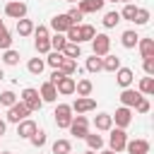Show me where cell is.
<instances>
[{
    "label": "cell",
    "instance_id": "1",
    "mask_svg": "<svg viewBox=\"0 0 154 154\" xmlns=\"http://www.w3.org/2000/svg\"><path fill=\"white\" fill-rule=\"evenodd\" d=\"M19 101L34 113V111H41V106H43V99H41V94H38V89H34V87H26L24 91H22V96H19Z\"/></svg>",
    "mask_w": 154,
    "mask_h": 154
},
{
    "label": "cell",
    "instance_id": "2",
    "mask_svg": "<svg viewBox=\"0 0 154 154\" xmlns=\"http://www.w3.org/2000/svg\"><path fill=\"white\" fill-rule=\"evenodd\" d=\"M55 125L58 128H70V123H72V108H70V103H58V108H55Z\"/></svg>",
    "mask_w": 154,
    "mask_h": 154
},
{
    "label": "cell",
    "instance_id": "3",
    "mask_svg": "<svg viewBox=\"0 0 154 154\" xmlns=\"http://www.w3.org/2000/svg\"><path fill=\"white\" fill-rule=\"evenodd\" d=\"M108 48H111V38H108L106 34H94V38H91V51H94V55L103 58V55H108Z\"/></svg>",
    "mask_w": 154,
    "mask_h": 154
},
{
    "label": "cell",
    "instance_id": "4",
    "mask_svg": "<svg viewBox=\"0 0 154 154\" xmlns=\"http://www.w3.org/2000/svg\"><path fill=\"white\" fill-rule=\"evenodd\" d=\"M75 137H82L84 140V135L89 132V120L82 116V113H77V116H72V123H70V128H67Z\"/></svg>",
    "mask_w": 154,
    "mask_h": 154
},
{
    "label": "cell",
    "instance_id": "5",
    "mask_svg": "<svg viewBox=\"0 0 154 154\" xmlns=\"http://www.w3.org/2000/svg\"><path fill=\"white\" fill-rule=\"evenodd\" d=\"M125 142H128V135H125V130L123 128H111V137H108V144H111V149L113 152H123L125 149Z\"/></svg>",
    "mask_w": 154,
    "mask_h": 154
},
{
    "label": "cell",
    "instance_id": "6",
    "mask_svg": "<svg viewBox=\"0 0 154 154\" xmlns=\"http://www.w3.org/2000/svg\"><path fill=\"white\" fill-rule=\"evenodd\" d=\"M5 14H7L10 19H22V17H26V2H22V0L7 2V5H5Z\"/></svg>",
    "mask_w": 154,
    "mask_h": 154
},
{
    "label": "cell",
    "instance_id": "7",
    "mask_svg": "<svg viewBox=\"0 0 154 154\" xmlns=\"http://www.w3.org/2000/svg\"><path fill=\"white\" fill-rule=\"evenodd\" d=\"M29 113H31V111H29L22 101H17V103H12V106L7 108V120H10V123H19V120H24Z\"/></svg>",
    "mask_w": 154,
    "mask_h": 154
},
{
    "label": "cell",
    "instance_id": "8",
    "mask_svg": "<svg viewBox=\"0 0 154 154\" xmlns=\"http://www.w3.org/2000/svg\"><path fill=\"white\" fill-rule=\"evenodd\" d=\"M113 118V123H116V128H128L130 123H132V111L128 108V106H120V108H116V116H111Z\"/></svg>",
    "mask_w": 154,
    "mask_h": 154
},
{
    "label": "cell",
    "instance_id": "9",
    "mask_svg": "<svg viewBox=\"0 0 154 154\" xmlns=\"http://www.w3.org/2000/svg\"><path fill=\"white\" fill-rule=\"evenodd\" d=\"M75 113H89V111H94L96 108V101L94 99H89V96H77L75 99V103L70 106Z\"/></svg>",
    "mask_w": 154,
    "mask_h": 154
},
{
    "label": "cell",
    "instance_id": "10",
    "mask_svg": "<svg viewBox=\"0 0 154 154\" xmlns=\"http://www.w3.org/2000/svg\"><path fill=\"white\" fill-rule=\"evenodd\" d=\"M70 26H72V22H70L67 14H55V17L51 19V29H53L55 34H65Z\"/></svg>",
    "mask_w": 154,
    "mask_h": 154
},
{
    "label": "cell",
    "instance_id": "11",
    "mask_svg": "<svg viewBox=\"0 0 154 154\" xmlns=\"http://www.w3.org/2000/svg\"><path fill=\"white\" fill-rule=\"evenodd\" d=\"M140 99H142V94L135 91V89H130V87H125V89L120 91V103L128 106V108H135V103H137Z\"/></svg>",
    "mask_w": 154,
    "mask_h": 154
},
{
    "label": "cell",
    "instance_id": "12",
    "mask_svg": "<svg viewBox=\"0 0 154 154\" xmlns=\"http://www.w3.org/2000/svg\"><path fill=\"white\" fill-rule=\"evenodd\" d=\"M36 130H38V125H36L34 120H29V118H24V120L17 123V135H19V137H26V140H29Z\"/></svg>",
    "mask_w": 154,
    "mask_h": 154
},
{
    "label": "cell",
    "instance_id": "13",
    "mask_svg": "<svg viewBox=\"0 0 154 154\" xmlns=\"http://www.w3.org/2000/svg\"><path fill=\"white\" fill-rule=\"evenodd\" d=\"M132 79H135V72L130 70V67H118L116 70V82L125 89V87H130L132 84Z\"/></svg>",
    "mask_w": 154,
    "mask_h": 154
},
{
    "label": "cell",
    "instance_id": "14",
    "mask_svg": "<svg viewBox=\"0 0 154 154\" xmlns=\"http://www.w3.org/2000/svg\"><path fill=\"white\" fill-rule=\"evenodd\" d=\"M103 2L106 0H79V12L82 14H89V12H101L103 10Z\"/></svg>",
    "mask_w": 154,
    "mask_h": 154
},
{
    "label": "cell",
    "instance_id": "15",
    "mask_svg": "<svg viewBox=\"0 0 154 154\" xmlns=\"http://www.w3.org/2000/svg\"><path fill=\"white\" fill-rule=\"evenodd\" d=\"M125 149L130 154H149V142L147 140H132V142H125Z\"/></svg>",
    "mask_w": 154,
    "mask_h": 154
},
{
    "label": "cell",
    "instance_id": "16",
    "mask_svg": "<svg viewBox=\"0 0 154 154\" xmlns=\"http://www.w3.org/2000/svg\"><path fill=\"white\" fill-rule=\"evenodd\" d=\"M55 89H58V94H75V77H70V75L60 77Z\"/></svg>",
    "mask_w": 154,
    "mask_h": 154
},
{
    "label": "cell",
    "instance_id": "17",
    "mask_svg": "<svg viewBox=\"0 0 154 154\" xmlns=\"http://www.w3.org/2000/svg\"><path fill=\"white\" fill-rule=\"evenodd\" d=\"M38 94H41L43 103H46V101H55V99H58V89H55V84H51V82H43Z\"/></svg>",
    "mask_w": 154,
    "mask_h": 154
},
{
    "label": "cell",
    "instance_id": "18",
    "mask_svg": "<svg viewBox=\"0 0 154 154\" xmlns=\"http://www.w3.org/2000/svg\"><path fill=\"white\" fill-rule=\"evenodd\" d=\"M137 41H140V36H137V31H132V29H128V31L120 34V43H123V48H135Z\"/></svg>",
    "mask_w": 154,
    "mask_h": 154
},
{
    "label": "cell",
    "instance_id": "19",
    "mask_svg": "<svg viewBox=\"0 0 154 154\" xmlns=\"http://www.w3.org/2000/svg\"><path fill=\"white\" fill-rule=\"evenodd\" d=\"M137 46H140V55L142 58H154V38H140Z\"/></svg>",
    "mask_w": 154,
    "mask_h": 154
},
{
    "label": "cell",
    "instance_id": "20",
    "mask_svg": "<svg viewBox=\"0 0 154 154\" xmlns=\"http://www.w3.org/2000/svg\"><path fill=\"white\" fill-rule=\"evenodd\" d=\"M94 128H96V130H111V128H113L111 113H99V116L94 118Z\"/></svg>",
    "mask_w": 154,
    "mask_h": 154
},
{
    "label": "cell",
    "instance_id": "21",
    "mask_svg": "<svg viewBox=\"0 0 154 154\" xmlns=\"http://www.w3.org/2000/svg\"><path fill=\"white\" fill-rule=\"evenodd\" d=\"M17 34H19V36H29V34H34V22L26 19V17L17 19Z\"/></svg>",
    "mask_w": 154,
    "mask_h": 154
},
{
    "label": "cell",
    "instance_id": "22",
    "mask_svg": "<svg viewBox=\"0 0 154 154\" xmlns=\"http://www.w3.org/2000/svg\"><path fill=\"white\" fill-rule=\"evenodd\" d=\"M63 55H65V58H72V60L82 58V48H79V43L67 41V43H65V48H63Z\"/></svg>",
    "mask_w": 154,
    "mask_h": 154
},
{
    "label": "cell",
    "instance_id": "23",
    "mask_svg": "<svg viewBox=\"0 0 154 154\" xmlns=\"http://www.w3.org/2000/svg\"><path fill=\"white\" fill-rule=\"evenodd\" d=\"M58 70H60L63 75H70V77H72V75L77 72V60H72V58H63L60 65H58Z\"/></svg>",
    "mask_w": 154,
    "mask_h": 154
},
{
    "label": "cell",
    "instance_id": "24",
    "mask_svg": "<svg viewBox=\"0 0 154 154\" xmlns=\"http://www.w3.org/2000/svg\"><path fill=\"white\" fill-rule=\"evenodd\" d=\"M75 91H77V96H89V94L94 91L91 79H79V82H75Z\"/></svg>",
    "mask_w": 154,
    "mask_h": 154
},
{
    "label": "cell",
    "instance_id": "25",
    "mask_svg": "<svg viewBox=\"0 0 154 154\" xmlns=\"http://www.w3.org/2000/svg\"><path fill=\"white\" fill-rule=\"evenodd\" d=\"M101 65H103V70L116 72V70L120 67V58H118V55H103V58H101Z\"/></svg>",
    "mask_w": 154,
    "mask_h": 154
},
{
    "label": "cell",
    "instance_id": "26",
    "mask_svg": "<svg viewBox=\"0 0 154 154\" xmlns=\"http://www.w3.org/2000/svg\"><path fill=\"white\" fill-rule=\"evenodd\" d=\"M140 94L142 96H152L154 94V77H142V82H140Z\"/></svg>",
    "mask_w": 154,
    "mask_h": 154
},
{
    "label": "cell",
    "instance_id": "27",
    "mask_svg": "<svg viewBox=\"0 0 154 154\" xmlns=\"http://www.w3.org/2000/svg\"><path fill=\"white\" fill-rule=\"evenodd\" d=\"M43 67H46V60H41V58H31V60L26 63V70H29L31 75H41Z\"/></svg>",
    "mask_w": 154,
    "mask_h": 154
},
{
    "label": "cell",
    "instance_id": "28",
    "mask_svg": "<svg viewBox=\"0 0 154 154\" xmlns=\"http://www.w3.org/2000/svg\"><path fill=\"white\" fill-rule=\"evenodd\" d=\"M84 140H87L89 149H94V152L103 147V137H101V135H96V132H94V135H91V132H87V135H84Z\"/></svg>",
    "mask_w": 154,
    "mask_h": 154
},
{
    "label": "cell",
    "instance_id": "29",
    "mask_svg": "<svg viewBox=\"0 0 154 154\" xmlns=\"http://www.w3.org/2000/svg\"><path fill=\"white\" fill-rule=\"evenodd\" d=\"M101 22H103V26H106V29H113V26L120 22V12H116V10H113V12H106Z\"/></svg>",
    "mask_w": 154,
    "mask_h": 154
},
{
    "label": "cell",
    "instance_id": "30",
    "mask_svg": "<svg viewBox=\"0 0 154 154\" xmlns=\"http://www.w3.org/2000/svg\"><path fill=\"white\" fill-rule=\"evenodd\" d=\"M94 34H96V29H94L91 24H79V43H82V41H91Z\"/></svg>",
    "mask_w": 154,
    "mask_h": 154
},
{
    "label": "cell",
    "instance_id": "31",
    "mask_svg": "<svg viewBox=\"0 0 154 154\" xmlns=\"http://www.w3.org/2000/svg\"><path fill=\"white\" fill-rule=\"evenodd\" d=\"M67 152H72L70 140H55L53 142V154H67Z\"/></svg>",
    "mask_w": 154,
    "mask_h": 154
},
{
    "label": "cell",
    "instance_id": "32",
    "mask_svg": "<svg viewBox=\"0 0 154 154\" xmlns=\"http://www.w3.org/2000/svg\"><path fill=\"white\" fill-rule=\"evenodd\" d=\"M48 41H51V48H53V51H60V53H63V48H65V43H67L65 34H55V36H51Z\"/></svg>",
    "mask_w": 154,
    "mask_h": 154
},
{
    "label": "cell",
    "instance_id": "33",
    "mask_svg": "<svg viewBox=\"0 0 154 154\" xmlns=\"http://www.w3.org/2000/svg\"><path fill=\"white\" fill-rule=\"evenodd\" d=\"M137 26H144L147 22H149V10H144V7H137V12H135V19H132Z\"/></svg>",
    "mask_w": 154,
    "mask_h": 154
},
{
    "label": "cell",
    "instance_id": "34",
    "mask_svg": "<svg viewBox=\"0 0 154 154\" xmlns=\"http://www.w3.org/2000/svg\"><path fill=\"white\" fill-rule=\"evenodd\" d=\"M0 58H2V63H5V65H17V63H19V53H17V51H12V48H7Z\"/></svg>",
    "mask_w": 154,
    "mask_h": 154
},
{
    "label": "cell",
    "instance_id": "35",
    "mask_svg": "<svg viewBox=\"0 0 154 154\" xmlns=\"http://www.w3.org/2000/svg\"><path fill=\"white\" fill-rule=\"evenodd\" d=\"M63 58H65V55H63L60 51H48V58H46V65H51V67L55 70V67L60 65V60H63Z\"/></svg>",
    "mask_w": 154,
    "mask_h": 154
},
{
    "label": "cell",
    "instance_id": "36",
    "mask_svg": "<svg viewBox=\"0 0 154 154\" xmlns=\"http://www.w3.org/2000/svg\"><path fill=\"white\" fill-rule=\"evenodd\" d=\"M87 70H89V72H101V70H103V65H101V58H99V55H91V58H87Z\"/></svg>",
    "mask_w": 154,
    "mask_h": 154
},
{
    "label": "cell",
    "instance_id": "37",
    "mask_svg": "<svg viewBox=\"0 0 154 154\" xmlns=\"http://www.w3.org/2000/svg\"><path fill=\"white\" fill-rule=\"evenodd\" d=\"M135 12H137V7H135L132 2H125L123 12H120V19H128V22H132V19H135Z\"/></svg>",
    "mask_w": 154,
    "mask_h": 154
},
{
    "label": "cell",
    "instance_id": "38",
    "mask_svg": "<svg viewBox=\"0 0 154 154\" xmlns=\"http://www.w3.org/2000/svg\"><path fill=\"white\" fill-rule=\"evenodd\" d=\"M12 103H17V94L14 91H2L0 94V106H12Z\"/></svg>",
    "mask_w": 154,
    "mask_h": 154
},
{
    "label": "cell",
    "instance_id": "39",
    "mask_svg": "<svg viewBox=\"0 0 154 154\" xmlns=\"http://www.w3.org/2000/svg\"><path fill=\"white\" fill-rule=\"evenodd\" d=\"M10 46H12V36H10V31L2 26V29H0V51H7Z\"/></svg>",
    "mask_w": 154,
    "mask_h": 154
},
{
    "label": "cell",
    "instance_id": "40",
    "mask_svg": "<svg viewBox=\"0 0 154 154\" xmlns=\"http://www.w3.org/2000/svg\"><path fill=\"white\" fill-rule=\"evenodd\" d=\"M65 38L72 41V43H79V24H72V26L65 31Z\"/></svg>",
    "mask_w": 154,
    "mask_h": 154
},
{
    "label": "cell",
    "instance_id": "41",
    "mask_svg": "<svg viewBox=\"0 0 154 154\" xmlns=\"http://www.w3.org/2000/svg\"><path fill=\"white\" fill-rule=\"evenodd\" d=\"M29 140H31V144H34V147H43V144H46V132H43V130H36Z\"/></svg>",
    "mask_w": 154,
    "mask_h": 154
},
{
    "label": "cell",
    "instance_id": "42",
    "mask_svg": "<svg viewBox=\"0 0 154 154\" xmlns=\"http://www.w3.org/2000/svg\"><path fill=\"white\" fill-rule=\"evenodd\" d=\"M34 36L36 38H51V31L46 24H38V26H34Z\"/></svg>",
    "mask_w": 154,
    "mask_h": 154
},
{
    "label": "cell",
    "instance_id": "43",
    "mask_svg": "<svg viewBox=\"0 0 154 154\" xmlns=\"http://www.w3.org/2000/svg\"><path fill=\"white\" fill-rule=\"evenodd\" d=\"M34 46H36L38 53H48V51H51V41H48V38H36Z\"/></svg>",
    "mask_w": 154,
    "mask_h": 154
},
{
    "label": "cell",
    "instance_id": "44",
    "mask_svg": "<svg viewBox=\"0 0 154 154\" xmlns=\"http://www.w3.org/2000/svg\"><path fill=\"white\" fill-rule=\"evenodd\" d=\"M65 14L70 17V22H72V24H79V22H82V17H84L77 7H72V10H70V12H65Z\"/></svg>",
    "mask_w": 154,
    "mask_h": 154
},
{
    "label": "cell",
    "instance_id": "45",
    "mask_svg": "<svg viewBox=\"0 0 154 154\" xmlns=\"http://www.w3.org/2000/svg\"><path fill=\"white\" fill-rule=\"evenodd\" d=\"M135 111H137V113H149V101L142 96V99L135 103Z\"/></svg>",
    "mask_w": 154,
    "mask_h": 154
},
{
    "label": "cell",
    "instance_id": "46",
    "mask_svg": "<svg viewBox=\"0 0 154 154\" xmlns=\"http://www.w3.org/2000/svg\"><path fill=\"white\" fill-rule=\"evenodd\" d=\"M144 75H149V77H154V58H144Z\"/></svg>",
    "mask_w": 154,
    "mask_h": 154
},
{
    "label": "cell",
    "instance_id": "47",
    "mask_svg": "<svg viewBox=\"0 0 154 154\" xmlns=\"http://www.w3.org/2000/svg\"><path fill=\"white\" fill-rule=\"evenodd\" d=\"M60 77H65V75H63V72L55 67V70L51 72V79H48V82H51V84H58V79H60Z\"/></svg>",
    "mask_w": 154,
    "mask_h": 154
},
{
    "label": "cell",
    "instance_id": "48",
    "mask_svg": "<svg viewBox=\"0 0 154 154\" xmlns=\"http://www.w3.org/2000/svg\"><path fill=\"white\" fill-rule=\"evenodd\" d=\"M5 130H7V123H5V120H0V135H5Z\"/></svg>",
    "mask_w": 154,
    "mask_h": 154
},
{
    "label": "cell",
    "instance_id": "49",
    "mask_svg": "<svg viewBox=\"0 0 154 154\" xmlns=\"http://www.w3.org/2000/svg\"><path fill=\"white\" fill-rule=\"evenodd\" d=\"M101 154H118V152H113V149H103Z\"/></svg>",
    "mask_w": 154,
    "mask_h": 154
},
{
    "label": "cell",
    "instance_id": "50",
    "mask_svg": "<svg viewBox=\"0 0 154 154\" xmlns=\"http://www.w3.org/2000/svg\"><path fill=\"white\" fill-rule=\"evenodd\" d=\"M2 77H5V72H2V70H0V82H2Z\"/></svg>",
    "mask_w": 154,
    "mask_h": 154
},
{
    "label": "cell",
    "instance_id": "51",
    "mask_svg": "<svg viewBox=\"0 0 154 154\" xmlns=\"http://www.w3.org/2000/svg\"><path fill=\"white\" fill-rule=\"evenodd\" d=\"M84 154H96V152H94V149H89V152H84Z\"/></svg>",
    "mask_w": 154,
    "mask_h": 154
},
{
    "label": "cell",
    "instance_id": "52",
    "mask_svg": "<svg viewBox=\"0 0 154 154\" xmlns=\"http://www.w3.org/2000/svg\"><path fill=\"white\" fill-rule=\"evenodd\" d=\"M120 2H132V0H120Z\"/></svg>",
    "mask_w": 154,
    "mask_h": 154
},
{
    "label": "cell",
    "instance_id": "53",
    "mask_svg": "<svg viewBox=\"0 0 154 154\" xmlns=\"http://www.w3.org/2000/svg\"><path fill=\"white\" fill-rule=\"evenodd\" d=\"M2 26H5V24H2V19H0V29H2Z\"/></svg>",
    "mask_w": 154,
    "mask_h": 154
},
{
    "label": "cell",
    "instance_id": "54",
    "mask_svg": "<svg viewBox=\"0 0 154 154\" xmlns=\"http://www.w3.org/2000/svg\"><path fill=\"white\" fill-rule=\"evenodd\" d=\"M0 154H12V152H0Z\"/></svg>",
    "mask_w": 154,
    "mask_h": 154
},
{
    "label": "cell",
    "instance_id": "55",
    "mask_svg": "<svg viewBox=\"0 0 154 154\" xmlns=\"http://www.w3.org/2000/svg\"><path fill=\"white\" fill-rule=\"evenodd\" d=\"M108 2H118V0H108Z\"/></svg>",
    "mask_w": 154,
    "mask_h": 154
},
{
    "label": "cell",
    "instance_id": "56",
    "mask_svg": "<svg viewBox=\"0 0 154 154\" xmlns=\"http://www.w3.org/2000/svg\"><path fill=\"white\" fill-rule=\"evenodd\" d=\"M67 2H77V0H67Z\"/></svg>",
    "mask_w": 154,
    "mask_h": 154
},
{
    "label": "cell",
    "instance_id": "57",
    "mask_svg": "<svg viewBox=\"0 0 154 154\" xmlns=\"http://www.w3.org/2000/svg\"><path fill=\"white\" fill-rule=\"evenodd\" d=\"M67 154H75V152H67Z\"/></svg>",
    "mask_w": 154,
    "mask_h": 154
}]
</instances>
